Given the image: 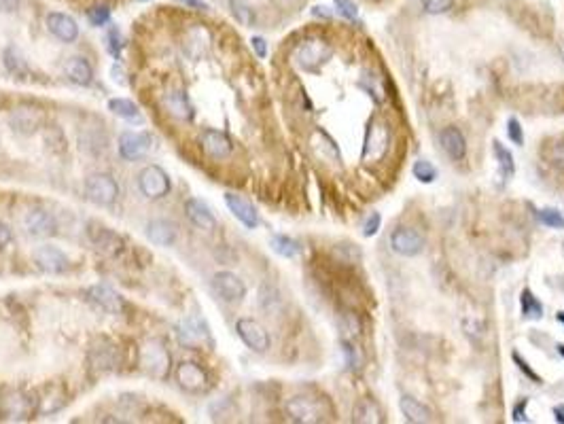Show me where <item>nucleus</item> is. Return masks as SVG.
<instances>
[{"label": "nucleus", "instance_id": "obj_1", "mask_svg": "<svg viewBox=\"0 0 564 424\" xmlns=\"http://www.w3.org/2000/svg\"><path fill=\"white\" fill-rule=\"evenodd\" d=\"M141 369L157 382H166L172 373V354L161 340H148L141 348Z\"/></svg>", "mask_w": 564, "mask_h": 424}, {"label": "nucleus", "instance_id": "obj_2", "mask_svg": "<svg viewBox=\"0 0 564 424\" xmlns=\"http://www.w3.org/2000/svg\"><path fill=\"white\" fill-rule=\"evenodd\" d=\"M85 198L96 206H113L119 198V183L106 172L89 174L85 178Z\"/></svg>", "mask_w": 564, "mask_h": 424}, {"label": "nucleus", "instance_id": "obj_3", "mask_svg": "<svg viewBox=\"0 0 564 424\" xmlns=\"http://www.w3.org/2000/svg\"><path fill=\"white\" fill-rule=\"evenodd\" d=\"M333 56L331 45L325 39H308L303 41L297 49H295V62L303 69V71L316 72L325 62H329V58Z\"/></svg>", "mask_w": 564, "mask_h": 424}, {"label": "nucleus", "instance_id": "obj_4", "mask_svg": "<svg viewBox=\"0 0 564 424\" xmlns=\"http://www.w3.org/2000/svg\"><path fill=\"white\" fill-rule=\"evenodd\" d=\"M391 148V132L388 126L380 119H373L367 128L365 144H363V161L365 163H376L384 159V155Z\"/></svg>", "mask_w": 564, "mask_h": 424}, {"label": "nucleus", "instance_id": "obj_5", "mask_svg": "<svg viewBox=\"0 0 564 424\" xmlns=\"http://www.w3.org/2000/svg\"><path fill=\"white\" fill-rule=\"evenodd\" d=\"M139 189L146 200H161L170 193L172 183L170 176L163 168L151 163L146 168H142L139 174Z\"/></svg>", "mask_w": 564, "mask_h": 424}, {"label": "nucleus", "instance_id": "obj_6", "mask_svg": "<svg viewBox=\"0 0 564 424\" xmlns=\"http://www.w3.org/2000/svg\"><path fill=\"white\" fill-rule=\"evenodd\" d=\"M176 382L183 390L187 393H206L208 386H211V375L208 371L200 365V363H193V360H183L176 365Z\"/></svg>", "mask_w": 564, "mask_h": 424}, {"label": "nucleus", "instance_id": "obj_7", "mask_svg": "<svg viewBox=\"0 0 564 424\" xmlns=\"http://www.w3.org/2000/svg\"><path fill=\"white\" fill-rule=\"evenodd\" d=\"M236 333L238 338L246 344V348H251L253 353L263 354L268 353L272 340H270V333L266 331L263 325H259L257 320L253 318H238L236 323Z\"/></svg>", "mask_w": 564, "mask_h": 424}, {"label": "nucleus", "instance_id": "obj_8", "mask_svg": "<svg viewBox=\"0 0 564 424\" xmlns=\"http://www.w3.org/2000/svg\"><path fill=\"white\" fill-rule=\"evenodd\" d=\"M151 144H153L151 134H146V132H134V130H126V132H121V136H119L117 148H119L121 159H126V161H139V159H144V157L148 155Z\"/></svg>", "mask_w": 564, "mask_h": 424}, {"label": "nucleus", "instance_id": "obj_9", "mask_svg": "<svg viewBox=\"0 0 564 424\" xmlns=\"http://www.w3.org/2000/svg\"><path fill=\"white\" fill-rule=\"evenodd\" d=\"M391 248L401 257H416L424 248L423 233L412 227H397L391 233Z\"/></svg>", "mask_w": 564, "mask_h": 424}, {"label": "nucleus", "instance_id": "obj_10", "mask_svg": "<svg viewBox=\"0 0 564 424\" xmlns=\"http://www.w3.org/2000/svg\"><path fill=\"white\" fill-rule=\"evenodd\" d=\"M212 288L227 303H240L246 297V284L233 272H216L212 276Z\"/></svg>", "mask_w": 564, "mask_h": 424}, {"label": "nucleus", "instance_id": "obj_11", "mask_svg": "<svg viewBox=\"0 0 564 424\" xmlns=\"http://www.w3.org/2000/svg\"><path fill=\"white\" fill-rule=\"evenodd\" d=\"M21 225H24L26 233L32 236V238H49L58 229L54 214L49 211H45V208H39V206L36 208H30V211L24 214Z\"/></svg>", "mask_w": 564, "mask_h": 424}, {"label": "nucleus", "instance_id": "obj_12", "mask_svg": "<svg viewBox=\"0 0 564 424\" xmlns=\"http://www.w3.org/2000/svg\"><path fill=\"white\" fill-rule=\"evenodd\" d=\"M32 259L36 268L45 274H64L69 270V257L58 246H51V244L39 246L32 253Z\"/></svg>", "mask_w": 564, "mask_h": 424}, {"label": "nucleus", "instance_id": "obj_13", "mask_svg": "<svg viewBox=\"0 0 564 424\" xmlns=\"http://www.w3.org/2000/svg\"><path fill=\"white\" fill-rule=\"evenodd\" d=\"M286 414L291 420L295 423H321L323 420V410L318 405L316 399L312 397H293L288 403H286Z\"/></svg>", "mask_w": 564, "mask_h": 424}, {"label": "nucleus", "instance_id": "obj_14", "mask_svg": "<svg viewBox=\"0 0 564 424\" xmlns=\"http://www.w3.org/2000/svg\"><path fill=\"white\" fill-rule=\"evenodd\" d=\"M87 295L100 310H104L109 314H121V310L126 308L124 297L115 288H111L109 284H94V286H89Z\"/></svg>", "mask_w": 564, "mask_h": 424}, {"label": "nucleus", "instance_id": "obj_15", "mask_svg": "<svg viewBox=\"0 0 564 424\" xmlns=\"http://www.w3.org/2000/svg\"><path fill=\"white\" fill-rule=\"evenodd\" d=\"M200 146H202V151H204L208 157H212V159H225V157H229L231 151H233V142H231V138H229L225 132H218V130H212V128L204 130V132L200 134Z\"/></svg>", "mask_w": 564, "mask_h": 424}, {"label": "nucleus", "instance_id": "obj_16", "mask_svg": "<svg viewBox=\"0 0 564 424\" xmlns=\"http://www.w3.org/2000/svg\"><path fill=\"white\" fill-rule=\"evenodd\" d=\"M45 24H47V30L62 43H74L79 39V24L74 21V17L66 13L54 11L45 17Z\"/></svg>", "mask_w": 564, "mask_h": 424}, {"label": "nucleus", "instance_id": "obj_17", "mask_svg": "<svg viewBox=\"0 0 564 424\" xmlns=\"http://www.w3.org/2000/svg\"><path fill=\"white\" fill-rule=\"evenodd\" d=\"M176 333H178V340H181L183 344H187V346H200V344H204V342H208L212 346L208 327H206L202 320L193 318V316L185 318V320L176 327Z\"/></svg>", "mask_w": 564, "mask_h": 424}, {"label": "nucleus", "instance_id": "obj_18", "mask_svg": "<svg viewBox=\"0 0 564 424\" xmlns=\"http://www.w3.org/2000/svg\"><path fill=\"white\" fill-rule=\"evenodd\" d=\"M225 204L229 212L248 229H255L259 225V212L257 208L242 196H236V193H225Z\"/></svg>", "mask_w": 564, "mask_h": 424}, {"label": "nucleus", "instance_id": "obj_19", "mask_svg": "<svg viewBox=\"0 0 564 424\" xmlns=\"http://www.w3.org/2000/svg\"><path fill=\"white\" fill-rule=\"evenodd\" d=\"M163 106H166V111H168L172 117H176V119H181V121H191V119L196 117V108H193L189 96H187L185 91H181V89L168 91V94L163 96Z\"/></svg>", "mask_w": 564, "mask_h": 424}, {"label": "nucleus", "instance_id": "obj_20", "mask_svg": "<svg viewBox=\"0 0 564 424\" xmlns=\"http://www.w3.org/2000/svg\"><path fill=\"white\" fill-rule=\"evenodd\" d=\"M146 238L155 246H172L178 238V227L168 218H155L146 225Z\"/></svg>", "mask_w": 564, "mask_h": 424}, {"label": "nucleus", "instance_id": "obj_21", "mask_svg": "<svg viewBox=\"0 0 564 424\" xmlns=\"http://www.w3.org/2000/svg\"><path fill=\"white\" fill-rule=\"evenodd\" d=\"M43 121V113L36 106H19L11 115V126L19 134H32L39 130Z\"/></svg>", "mask_w": 564, "mask_h": 424}, {"label": "nucleus", "instance_id": "obj_22", "mask_svg": "<svg viewBox=\"0 0 564 424\" xmlns=\"http://www.w3.org/2000/svg\"><path fill=\"white\" fill-rule=\"evenodd\" d=\"M185 214L198 229H204V231H214L216 229V218H214L211 208L202 200L189 198L185 202Z\"/></svg>", "mask_w": 564, "mask_h": 424}, {"label": "nucleus", "instance_id": "obj_23", "mask_svg": "<svg viewBox=\"0 0 564 424\" xmlns=\"http://www.w3.org/2000/svg\"><path fill=\"white\" fill-rule=\"evenodd\" d=\"M64 72H66L69 81L79 85V87H89L94 83V69L87 62V58H83V56H72L64 66Z\"/></svg>", "mask_w": 564, "mask_h": 424}, {"label": "nucleus", "instance_id": "obj_24", "mask_svg": "<svg viewBox=\"0 0 564 424\" xmlns=\"http://www.w3.org/2000/svg\"><path fill=\"white\" fill-rule=\"evenodd\" d=\"M439 141H441V146L443 151L452 157V159H463L467 155V141L463 136V132L454 126L445 128L441 134H439Z\"/></svg>", "mask_w": 564, "mask_h": 424}, {"label": "nucleus", "instance_id": "obj_25", "mask_svg": "<svg viewBox=\"0 0 564 424\" xmlns=\"http://www.w3.org/2000/svg\"><path fill=\"white\" fill-rule=\"evenodd\" d=\"M399 408H401V414L406 416V420L408 423H414V424H426L430 423V410L424 405V403H421L418 399H414V397H410V395H403L401 399H399Z\"/></svg>", "mask_w": 564, "mask_h": 424}, {"label": "nucleus", "instance_id": "obj_26", "mask_svg": "<svg viewBox=\"0 0 564 424\" xmlns=\"http://www.w3.org/2000/svg\"><path fill=\"white\" fill-rule=\"evenodd\" d=\"M89 238L94 240L96 248L102 251V253H106V255H117V253H121V248H124V240H121L115 231H111L109 227H102V225L98 227L96 233L89 231Z\"/></svg>", "mask_w": 564, "mask_h": 424}, {"label": "nucleus", "instance_id": "obj_27", "mask_svg": "<svg viewBox=\"0 0 564 424\" xmlns=\"http://www.w3.org/2000/svg\"><path fill=\"white\" fill-rule=\"evenodd\" d=\"M32 410H34V401L24 393H15L13 397L4 399V414L11 420H26Z\"/></svg>", "mask_w": 564, "mask_h": 424}, {"label": "nucleus", "instance_id": "obj_28", "mask_svg": "<svg viewBox=\"0 0 564 424\" xmlns=\"http://www.w3.org/2000/svg\"><path fill=\"white\" fill-rule=\"evenodd\" d=\"M106 106H109V111H111L113 115H117V117H121V119H126V121L142 123V115L139 104L132 102V100H128V98H111Z\"/></svg>", "mask_w": 564, "mask_h": 424}, {"label": "nucleus", "instance_id": "obj_29", "mask_svg": "<svg viewBox=\"0 0 564 424\" xmlns=\"http://www.w3.org/2000/svg\"><path fill=\"white\" fill-rule=\"evenodd\" d=\"M206 34L204 28H193L187 39H185V51L193 58V60H200L204 54H206V47H208V36L202 41V36Z\"/></svg>", "mask_w": 564, "mask_h": 424}, {"label": "nucleus", "instance_id": "obj_30", "mask_svg": "<svg viewBox=\"0 0 564 424\" xmlns=\"http://www.w3.org/2000/svg\"><path fill=\"white\" fill-rule=\"evenodd\" d=\"M270 246H272V251H274L276 255H281V257H284V259H295V257L301 253V246H299V242H297V240H293V238H288V236H282V233H278V236H272V240H270Z\"/></svg>", "mask_w": 564, "mask_h": 424}, {"label": "nucleus", "instance_id": "obj_31", "mask_svg": "<svg viewBox=\"0 0 564 424\" xmlns=\"http://www.w3.org/2000/svg\"><path fill=\"white\" fill-rule=\"evenodd\" d=\"M354 423H367V424H378L382 423V416H380V410L378 405L371 401V399H361L354 408Z\"/></svg>", "mask_w": 564, "mask_h": 424}, {"label": "nucleus", "instance_id": "obj_32", "mask_svg": "<svg viewBox=\"0 0 564 424\" xmlns=\"http://www.w3.org/2000/svg\"><path fill=\"white\" fill-rule=\"evenodd\" d=\"M493 151H494V157H496V163H498V170H500V174H503V178L509 181V178L515 174L513 155L509 153V148H505L498 141L493 144Z\"/></svg>", "mask_w": 564, "mask_h": 424}, {"label": "nucleus", "instance_id": "obj_33", "mask_svg": "<svg viewBox=\"0 0 564 424\" xmlns=\"http://www.w3.org/2000/svg\"><path fill=\"white\" fill-rule=\"evenodd\" d=\"M229 6H231V15L236 17L238 24L251 28L255 24V9L244 2V0H229Z\"/></svg>", "mask_w": 564, "mask_h": 424}, {"label": "nucleus", "instance_id": "obj_34", "mask_svg": "<svg viewBox=\"0 0 564 424\" xmlns=\"http://www.w3.org/2000/svg\"><path fill=\"white\" fill-rule=\"evenodd\" d=\"M522 314H524L526 318H535V320L543 318V306H541V301L533 295L530 288H524V291H522Z\"/></svg>", "mask_w": 564, "mask_h": 424}, {"label": "nucleus", "instance_id": "obj_35", "mask_svg": "<svg viewBox=\"0 0 564 424\" xmlns=\"http://www.w3.org/2000/svg\"><path fill=\"white\" fill-rule=\"evenodd\" d=\"M87 19L94 28H104L111 21V9L106 4H96L87 11Z\"/></svg>", "mask_w": 564, "mask_h": 424}, {"label": "nucleus", "instance_id": "obj_36", "mask_svg": "<svg viewBox=\"0 0 564 424\" xmlns=\"http://www.w3.org/2000/svg\"><path fill=\"white\" fill-rule=\"evenodd\" d=\"M412 172H414V176H416L421 183H433V181L437 178V168H435L430 161H426V159H418V161L414 163Z\"/></svg>", "mask_w": 564, "mask_h": 424}, {"label": "nucleus", "instance_id": "obj_37", "mask_svg": "<svg viewBox=\"0 0 564 424\" xmlns=\"http://www.w3.org/2000/svg\"><path fill=\"white\" fill-rule=\"evenodd\" d=\"M4 66L13 74H28V66L26 60L15 51V49H6L4 51Z\"/></svg>", "mask_w": 564, "mask_h": 424}, {"label": "nucleus", "instance_id": "obj_38", "mask_svg": "<svg viewBox=\"0 0 564 424\" xmlns=\"http://www.w3.org/2000/svg\"><path fill=\"white\" fill-rule=\"evenodd\" d=\"M539 221L543 225H548L550 229H564L563 212L556 211V208H543V211H539Z\"/></svg>", "mask_w": 564, "mask_h": 424}, {"label": "nucleus", "instance_id": "obj_39", "mask_svg": "<svg viewBox=\"0 0 564 424\" xmlns=\"http://www.w3.org/2000/svg\"><path fill=\"white\" fill-rule=\"evenodd\" d=\"M106 47L111 51V56L117 60L121 56V49H124V36L117 28H111L109 34H106Z\"/></svg>", "mask_w": 564, "mask_h": 424}, {"label": "nucleus", "instance_id": "obj_40", "mask_svg": "<svg viewBox=\"0 0 564 424\" xmlns=\"http://www.w3.org/2000/svg\"><path fill=\"white\" fill-rule=\"evenodd\" d=\"M344 354H346V363H348V367H351L353 371H358V369L363 367V353H361L354 344L346 342V344H344Z\"/></svg>", "mask_w": 564, "mask_h": 424}, {"label": "nucleus", "instance_id": "obj_41", "mask_svg": "<svg viewBox=\"0 0 564 424\" xmlns=\"http://www.w3.org/2000/svg\"><path fill=\"white\" fill-rule=\"evenodd\" d=\"M423 6L430 15H441L454 6V0H423Z\"/></svg>", "mask_w": 564, "mask_h": 424}, {"label": "nucleus", "instance_id": "obj_42", "mask_svg": "<svg viewBox=\"0 0 564 424\" xmlns=\"http://www.w3.org/2000/svg\"><path fill=\"white\" fill-rule=\"evenodd\" d=\"M507 134H509V138H511L513 144H518V146L524 144V132H522V126H520V121L515 117H511L507 121Z\"/></svg>", "mask_w": 564, "mask_h": 424}, {"label": "nucleus", "instance_id": "obj_43", "mask_svg": "<svg viewBox=\"0 0 564 424\" xmlns=\"http://www.w3.org/2000/svg\"><path fill=\"white\" fill-rule=\"evenodd\" d=\"M336 2V9L342 17L346 19H356L358 17V9L354 4V0H333Z\"/></svg>", "mask_w": 564, "mask_h": 424}, {"label": "nucleus", "instance_id": "obj_44", "mask_svg": "<svg viewBox=\"0 0 564 424\" xmlns=\"http://www.w3.org/2000/svg\"><path fill=\"white\" fill-rule=\"evenodd\" d=\"M380 223H382V216H380L378 212H371V214L367 216L365 225H363V236H365V238H371V236H376V233H378V229H380Z\"/></svg>", "mask_w": 564, "mask_h": 424}, {"label": "nucleus", "instance_id": "obj_45", "mask_svg": "<svg viewBox=\"0 0 564 424\" xmlns=\"http://www.w3.org/2000/svg\"><path fill=\"white\" fill-rule=\"evenodd\" d=\"M548 157H550V163H552V166H556L558 170H564V142L552 144Z\"/></svg>", "mask_w": 564, "mask_h": 424}, {"label": "nucleus", "instance_id": "obj_46", "mask_svg": "<svg viewBox=\"0 0 564 424\" xmlns=\"http://www.w3.org/2000/svg\"><path fill=\"white\" fill-rule=\"evenodd\" d=\"M344 329H346V335L348 338H356L361 333V323H358L356 314H353V312H346L344 314Z\"/></svg>", "mask_w": 564, "mask_h": 424}, {"label": "nucleus", "instance_id": "obj_47", "mask_svg": "<svg viewBox=\"0 0 564 424\" xmlns=\"http://www.w3.org/2000/svg\"><path fill=\"white\" fill-rule=\"evenodd\" d=\"M511 356H513V363H515V365L520 367V371H522V373H524L526 378H530L533 382L541 384V378H539V375H537V373H535V371L530 369V365H528V363H526V360H524V358H522L520 354L513 353V354H511Z\"/></svg>", "mask_w": 564, "mask_h": 424}, {"label": "nucleus", "instance_id": "obj_48", "mask_svg": "<svg viewBox=\"0 0 564 424\" xmlns=\"http://www.w3.org/2000/svg\"><path fill=\"white\" fill-rule=\"evenodd\" d=\"M526 405H528L526 399H522L520 403L513 405V410H511V418H513L515 423H528V418H526Z\"/></svg>", "mask_w": 564, "mask_h": 424}, {"label": "nucleus", "instance_id": "obj_49", "mask_svg": "<svg viewBox=\"0 0 564 424\" xmlns=\"http://www.w3.org/2000/svg\"><path fill=\"white\" fill-rule=\"evenodd\" d=\"M251 47H253V51H255L261 60L268 56V43H266V39H261V36H253V39H251Z\"/></svg>", "mask_w": 564, "mask_h": 424}, {"label": "nucleus", "instance_id": "obj_50", "mask_svg": "<svg viewBox=\"0 0 564 424\" xmlns=\"http://www.w3.org/2000/svg\"><path fill=\"white\" fill-rule=\"evenodd\" d=\"M11 240H13V231H11V227H9L6 223L0 221V251L6 248Z\"/></svg>", "mask_w": 564, "mask_h": 424}, {"label": "nucleus", "instance_id": "obj_51", "mask_svg": "<svg viewBox=\"0 0 564 424\" xmlns=\"http://www.w3.org/2000/svg\"><path fill=\"white\" fill-rule=\"evenodd\" d=\"M181 4H185L187 9H193V11H211V4L206 0H176Z\"/></svg>", "mask_w": 564, "mask_h": 424}, {"label": "nucleus", "instance_id": "obj_52", "mask_svg": "<svg viewBox=\"0 0 564 424\" xmlns=\"http://www.w3.org/2000/svg\"><path fill=\"white\" fill-rule=\"evenodd\" d=\"M19 2L21 0H0V11L2 13H13L19 9Z\"/></svg>", "mask_w": 564, "mask_h": 424}, {"label": "nucleus", "instance_id": "obj_53", "mask_svg": "<svg viewBox=\"0 0 564 424\" xmlns=\"http://www.w3.org/2000/svg\"><path fill=\"white\" fill-rule=\"evenodd\" d=\"M312 13H314V15H318V17H327V19L331 17V13H329V11H325V6H314V9H312Z\"/></svg>", "mask_w": 564, "mask_h": 424}, {"label": "nucleus", "instance_id": "obj_54", "mask_svg": "<svg viewBox=\"0 0 564 424\" xmlns=\"http://www.w3.org/2000/svg\"><path fill=\"white\" fill-rule=\"evenodd\" d=\"M554 416H556V423L564 424V405H558V408H554Z\"/></svg>", "mask_w": 564, "mask_h": 424}, {"label": "nucleus", "instance_id": "obj_55", "mask_svg": "<svg viewBox=\"0 0 564 424\" xmlns=\"http://www.w3.org/2000/svg\"><path fill=\"white\" fill-rule=\"evenodd\" d=\"M556 318H558V320H560V323L564 325V312H558V316H556Z\"/></svg>", "mask_w": 564, "mask_h": 424}, {"label": "nucleus", "instance_id": "obj_56", "mask_svg": "<svg viewBox=\"0 0 564 424\" xmlns=\"http://www.w3.org/2000/svg\"><path fill=\"white\" fill-rule=\"evenodd\" d=\"M558 353H560V356H564V344H560V346H558Z\"/></svg>", "mask_w": 564, "mask_h": 424}, {"label": "nucleus", "instance_id": "obj_57", "mask_svg": "<svg viewBox=\"0 0 564 424\" xmlns=\"http://www.w3.org/2000/svg\"><path fill=\"white\" fill-rule=\"evenodd\" d=\"M141 2H146V0H141Z\"/></svg>", "mask_w": 564, "mask_h": 424}]
</instances>
